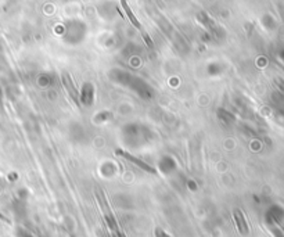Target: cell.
I'll return each instance as SVG.
<instances>
[{
	"instance_id": "obj_4",
	"label": "cell",
	"mask_w": 284,
	"mask_h": 237,
	"mask_svg": "<svg viewBox=\"0 0 284 237\" xmlns=\"http://www.w3.org/2000/svg\"><path fill=\"white\" fill-rule=\"evenodd\" d=\"M234 218H236L238 230H240L243 235H247V233H248V226H247V222H245L243 212H241V211H238V210H236V211H234Z\"/></svg>"
},
{
	"instance_id": "obj_1",
	"label": "cell",
	"mask_w": 284,
	"mask_h": 237,
	"mask_svg": "<svg viewBox=\"0 0 284 237\" xmlns=\"http://www.w3.org/2000/svg\"><path fill=\"white\" fill-rule=\"evenodd\" d=\"M115 154L117 156H121V157L127 158L128 161H130V162H133L134 165L139 166V168H142V169H144L146 172H149V174H153V175H158L157 169L154 168V166H150L149 164H146L144 161H142V159H139V158L133 157V156H130L129 153H127V151L121 150V149H117L115 150Z\"/></svg>"
},
{
	"instance_id": "obj_3",
	"label": "cell",
	"mask_w": 284,
	"mask_h": 237,
	"mask_svg": "<svg viewBox=\"0 0 284 237\" xmlns=\"http://www.w3.org/2000/svg\"><path fill=\"white\" fill-rule=\"evenodd\" d=\"M121 6H122V8H124V11L127 13L128 18H129V21L132 23V25H133L134 28H137L139 31H142V24L139 23V20L136 18V16L133 14V11H132V8L129 7V4H128V0H121Z\"/></svg>"
},
{
	"instance_id": "obj_2",
	"label": "cell",
	"mask_w": 284,
	"mask_h": 237,
	"mask_svg": "<svg viewBox=\"0 0 284 237\" xmlns=\"http://www.w3.org/2000/svg\"><path fill=\"white\" fill-rule=\"evenodd\" d=\"M61 82H63L64 87L68 90V93L71 96L72 99L75 100V103L79 105V93H78V89L74 86V83H72V79L71 77L68 75V74H63L61 75Z\"/></svg>"
},
{
	"instance_id": "obj_5",
	"label": "cell",
	"mask_w": 284,
	"mask_h": 237,
	"mask_svg": "<svg viewBox=\"0 0 284 237\" xmlns=\"http://www.w3.org/2000/svg\"><path fill=\"white\" fill-rule=\"evenodd\" d=\"M142 32V35H143V38H144V40H146V43H147V46H149V48H154V43H153V40L150 39V36H149V35H147V33H146V32L143 31H140Z\"/></svg>"
}]
</instances>
